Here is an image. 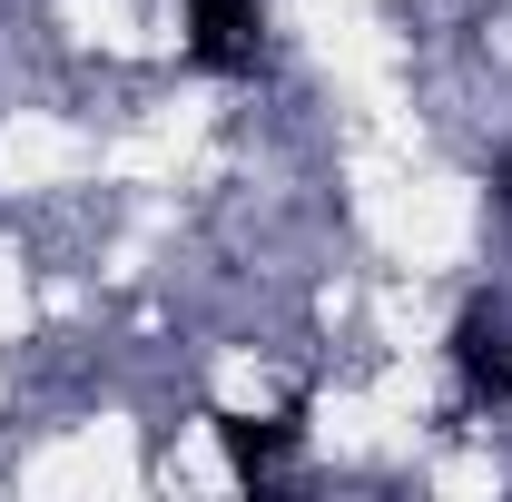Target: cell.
Instances as JSON below:
<instances>
[{
    "mask_svg": "<svg viewBox=\"0 0 512 502\" xmlns=\"http://www.w3.org/2000/svg\"><path fill=\"white\" fill-rule=\"evenodd\" d=\"M188 50L217 79L256 69V0H188Z\"/></svg>",
    "mask_w": 512,
    "mask_h": 502,
    "instance_id": "6da1fadb",
    "label": "cell"
},
{
    "mask_svg": "<svg viewBox=\"0 0 512 502\" xmlns=\"http://www.w3.org/2000/svg\"><path fill=\"white\" fill-rule=\"evenodd\" d=\"M453 365L473 375V394H493V404H512V335L493 306H473L463 325H453Z\"/></svg>",
    "mask_w": 512,
    "mask_h": 502,
    "instance_id": "7a4b0ae2",
    "label": "cell"
},
{
    "mask_svg": "<svg viewBox=\"0 0 512 502\" xmlns=\"http://www.w3.org/2000/svg\"><path fill=\"white\" fill-rule=\"evenodd\" d=\"M217 443H227V463L266 483L276 463H286V443H296V414H276V424H256V414H217Z\"/></svg>",
    "mask_w": 512,
    "mask_h": 502,
    "instance_id": "3957f363",
    "label": "cell"
},
{
    "mask_svg": "<svg viewBox=\"0 0 512 502\" xmlns=\"http://www.w3.org/2000/svg\"><path fill=\"white\" fill-rule=\"evenodd\" d=\"M503 188H512V158H503Z\"/></svg>",
    "mask_w": 512,
    "mask_h": 502,
    "instance_id": "277c9868",
    "label": "cell"
}]
</instances>
